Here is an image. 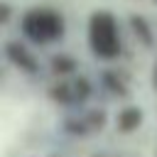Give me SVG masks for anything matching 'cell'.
<instances>
[{"label": "cell", "instance_id": "6da1fadb", "mask_svg": "<svg viewBox=\"0 0 157 157\" xmlns=\"http://www.w3.org/2000/svg\"><path fill=\"white\" fill-rule=\"evenodd\" d=\"M22 34L34 44H49L64 37V17L49 7H34L22 15Z\"/></svg>", "mask_w": 157, "mask_h": 157}, {"label": "cell", "instance_id": "7a4b0ae2", "mask_svg": "<svg viewBox=\"0 0 157 157\" xmlns=\"http://www.w3.org/2000/svg\"><path fill=\"white\" fill-rule=\"evenodd\" d=\"M88 44L96 56L101 59H115L120 54V37L118 25L113 15L108 12H93L88 22Z\"/></svg>", "mask_w": 157, "mask_h": 157}, {"label": "cell", "instance_id": "3957f363", "mask_svg": "<svg viewBox=\"0 0 157 157\" xmlns=\"http://www.w3.org/2000/svg\"><path fill=\"white\" fill-rule=\"evenodd\" d=\"M5 54H7L10 64H15L17 69H22V71H27V74H34V71H37V59H34V56L29 54V49L22 47L20 42H7V44H5Z\"/></svg>", "mask_w": 157, "mask_h": 157}, {"label": "cell", "instance_id": "277c9868", "mask_svg": "<svg viewBox=\"0 0 157 157\" xmlns=\"http://www.w3.org/2000/svg\"><path fill=\"white\" fill-rule=\"evenodd\" d=\"M115 123H118V128H120L123 132H132V130L142 123V110H140V108H132V105H130V108H123V110L118 113V120H115Z\"/></svg>", "mask_w": 157, "mask_h": 157}, {"label": "cell", "instance_id": "5b68a950", "mask_svg": "<svg viewBox=\"0 0 157 157\" xmlns=\"http://www.w3.org/2000/svg\"><path fill=\"white\" fill-rule=\"evenodd\" d=\"M130 27H132V32L142 39V44H152V32H150V27H147V22H145V17H140V15H132L130 17Z\"/></svg>", "mask_w": 157, "mask_h": 157}, {"label": "cell", "instance_id": "8992f818", "mask_svg": "<svg viewBox=\"0 0 157 157\" xmlns=\"http://www.w3.org/2000/svg\"><path fill=\"white\" fill-rule=\"evenodd\" d=\"M74 69H76V61H74L71 56H66V54L52 56V71H54V74H71Z\"/></svg>", "mask_w": 157, "mask_h": 157}, {"label": "cell", "instance_id": "52a82bcc", "mask_svg": "<svg viewBox=\"0 0 157 157\" xmlns=\"http://www.w3.org/2000/svg\"><path fill=\"white\" fill-rule=\"evenodd\" d=\"M52 98L59 101V103H74V101H76V98H74V88L66 86V83H56V86L52 88Z\"/></svg>", "mask_w": 157, "mask_h": 157}, {"label": "cell", "instance_id": "ba28073f", "mask_svg": "<svg viewBox=\"0 0 157 157\" xmlns=\"http://www.w3.org/2000/svg\"><path fill=\"white\" fill-rule=\"evenodd\" d=\"M91 96V83L86 81V78H76L74 81V98L81 103V101H86Z\"/></svg>", "mask_w": 157, "mask_h": 157}]
</instances>
